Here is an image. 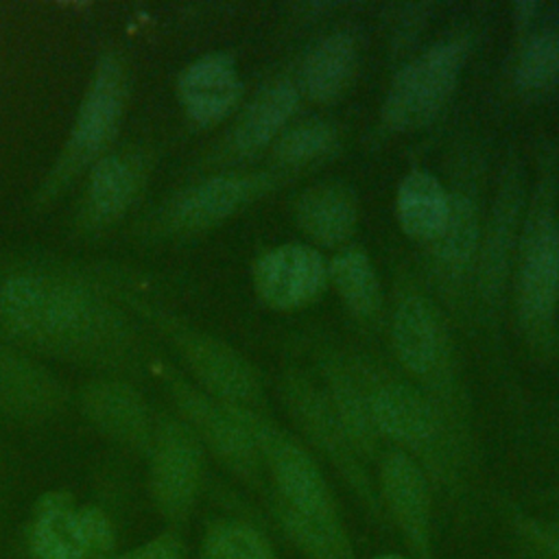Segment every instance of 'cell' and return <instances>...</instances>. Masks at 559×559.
Segmentation results:
<instances>
[{"label": "cell", "instance_id": "cell-10", "mask_svg": "<svg viewBox=\"0 0 559 559\" xmlns=\"http://www.w3.org/2000/svg\"><path fill=\"white\" fill-rule=\"evenodd\" d=\"M328 286V262L312 245L284 242L253 264V288L260 301L288 312L310 306Z\"/></svg>", "mask_w": 559, "mask_h": 559}, {"label": "cell", "instance_id": "cell-11", "mask_svg": "<svg viewBox=\"0 0 559 559\" xmlns=\"http://www.w3.org/2000/svg\"><path fill=\"white\" fill-rule=\"evenodd\" d=\"M382 511L417 559H432V507L424 467L406 452H389L380 463Z\"/></svg>", "mask_w": 559, "mask_h": 559}, {"label": "cell", "instance_id": "cell-30", "mask_svg": "<svg viewBox=\"0 0 559 559\" xmlns=\"http://www.w3.org/2000/svg\"><path fill=\"white\" fill-rule=\"evenodd\" d=\"M338 142L336 129L325 120H304L286 127L273 142V155L280 164L301 166L328 155Z\"/></svg>", "mask_w": 559, "mask_h": 559}, {"label": "cell", "instance_id": "cell-18", "mask_svg": "<svg viewBox=\"0 0 559 559\" xmlns=\"http://www.w3.org/2000/svg\"><path fill=\"white\" fill-rule=\"evenodd\" d=\"M61 404L63 391L46 369L0 349V413L20 421H44Z\"/></svg>", "mask_w": 559, "mask_h": 559}, {"label": "cell", "instance_id": "cell-35", "mask_svg": "<svg viewBox=\"0 0 559 559\" xmlns=\"http://www.w3.org/2000/svg\"><path fill=\"white\" fill-rule=\"evenodd\" d=\"M373 559H406V557H402V555H393V552H389V555H380V557H373Z\"/></svg>", "mask_w": 559, "mask_h": 559}, {"label": "cell", "instance_id": "cell-25", "mask_svg": "<svg viewBox=\"0 0 559 559\" xmlns=\"http://www.w3.org/2000/svg\"><path fill=\"white\" fill-rule=\"evenodd\" d=\"M356 68V44L345 31L319 39L304 57L299 72L301 92L314 103L336 100L352 81Z\"/></svg>", "mask_w": 559, "mask_h": 559}, {"label": "cell", "instance_id": "cell-6", "mask_svg": "<svg viewBox=\"0 0 559 559\" xmlns=\"http://www.w3.org/2000/svg\"><path fill=\"white\" fill-rule=\"evenodd\" d=\"M24 548L28 559H94L116 552V528L103 509L48 491L33 504Z\"/></svg>", "mask_w": 559, "mask_h": 559}, {"label": "cell", "instance_id": "cell-26", "mask_svg": "<svg viewBox=\"0 0 559 559\" xmlns=\"http://www.w3.org/2000/svg\"><path fill=\"white\" fill-rule=\"evenodd\" d=\"M328 284L360 319L373 317L382 306L380 277L371 258L360 247H345L328 262Z\"/></svg>", "mask_w": 559, "mask_h": 559}, {"label": "cell", "instance_id": "cell-13", "mask_svg": "<svg viewBox=\"0 0 559 559\" xmlns=\"http://www.w3.org/2000/svg\"><path fill=\"white\" fill-rule=\"evenodd\" d=\"M520 210L522 181L518 166L511 164L498 186L489 221L485 225V231H480V245L476 255L478 295L480 301L487 306H493L502 295V286L509 275L511 258L518 245Z\"/></svg>", "mask_w": 559, "mask_h": 559}, {"label": "cell", "instance_id": "cell-34", "mask_svg": "<svg viewBox=\"0 0 559 559\" xmlns=\"http://www.w3.org/2000/svg\"><path fill=\"white\" fill-rule=\"evenodd\" d=\"M539 9H542V4L539 2H531V0H524V2H515L513 7H511V11H513V24H515V28L518 31H524V28H528L531 24H533V20L537 17V13H539Z\"/></svg>", "mask_w": 559, "mask_h": 559}, {"label": "cell", "instance_id": "cell-3", "mask_svg": "<svg viewBox=\"0 0 559 559\" xmlns=\"http://www.w3.org/2000/svg\"><path fill=\"white\" fill-rule=\"evenodd\" d=\"M234 417L253 439L262 463H266L277 500L308 526L321 533H345L336 498L308 450L286 430L275 426L255 408L229 406Z\"/></svg>", "mask_w": 559, "mask_h": 559}, {"label": "cell", "instance_id": "cell-19", "mask_svg": "<svg viewBox=\"0 0 559 559\" xmlns=\"http://www.w3.org/2000/svg\"><path fill=\"white\" fill-rule=\"evenodd\" d=\"M240 79L231 57L214 52L188 66L179 79V96L188 116L199 124L225 118L240 98Z\"/></svg>", "mask_w": 559, "mask_h": 559}, {"label": "cell", "instance_id": "cell-21", "mask_svg": "<svg viewBox=\"0 0 559 559\" xmlns=\"http://www.w3.org/2000/svg\"><path fill=\"white\" fill-rule=\"evenodd\" d=\"M122 107V81L120 70L114 61H105L85 96L79 111L76 127L70 142V153L66 157L68 166H79L92 157L111 135Z\"/></svg>", "mask_w": 559, "mask_h": 559}, {"label": "cell", "instance_id": "cell-27", "mask_svg": "<svg viewBox=\"0 0 559 559\" xmlns=\"http://www.w3.org/2000/svg\"><path fill=\"white\" fill-rule=\"evenodd\" d=\"M199 559H280L266 535L242 520H214L205 526Z\"/></svg>", "mask_w": 559, "mask_h": 559}, {"label": "cell", "instance_id": "cell-36", "mask_svg": "<svg viewBox=\"0 0 559 559\" xmlns=\"http://www.w3.org/2000/svg\"><path fill=\"white\" fill-rule=\"evenodd\" d=\"M94 559H114V555H103V557H94Z\"/></svg>", "mask_w": 559, "mask_h": 559}, {"label": "cell", "instance_id": "cell-12", "mask_svg": "<svg viewBox=\"0 0 559 559\" xmlns=\"http://www.w3.org/2000/svg\"><path fill=\"white\" fill-rule=\"evenodd\" d=\"M177 345L210 397L229 406L260 408L262 382L251 362L234 347L194 330H181Z\"/></svg>", "mask_w": 559, "mask_h": 559}, {"label": "cell", "instance_id": "cell-24", "mask_svg": "<svg viewBox=\"0 0 559 559\" xmlns=\"http://www.w3.org/2000/svg\"><path fill=\"white\" fill-rule=\"evenodd\" d=\"M450 192L424 168L408 170L395 192V216L402 231L419 242L432 245L445 225Z\"/></svg>", "mask_w": 559, "mask_h": 559}, {"label": "cell", "instance_id": "cell-32", "mask_svg": "<svg viewBox=\"0 0 559 559\" xmlns=\"http://www.w3.org/2000/svg\"><path fill=\"white\" fill-rule=\"evenodd\" d=\"M114 559H188V546L177 528H168L133 548L116 550Z\"/></svg>", "mask_w": 559, "mask_h": 559}, {"label": "cell", "instance_id": "cell-33", "mask_svg": "<svg viewBox=\"0 0 559 559\" xmlns=\"http://www.w3.org/2000/svg\"><path fill=\"white\" fill-rule=\"evenodd\" d=\"M531 533L552 559H559V522H552L550 526H531Z\"/></svg>", "mask_w": 559, "mask_h": 559}, {"label": "cell", "instance_id": "cell-17", "mask_svg": "<svg viewBox=\"0 0 559 559\" xmlns=\"http://www.w3.org/2000/svg\"><path fill=\"white\" fill-rule=\"evenodd\" d=\"M295 221L314 245L343 247L358 225V197L343 181H319L297 197Z\"/></svg>", "mask_w": 559, "mask_h": 559}, {"label": "cell", "instance_id": "cell-28", "mask_svg": "<svg viewBox=\"0 0 559 559\" xmlns=\"http://www.w3.org/2000/svg\"><path fill=\"white\" fill-rule=\"evenodd\" d=\"M135 190V168L120 159L107 157L100 159L90 179V194H87V210L90 216L98 223H107L116 218L131 201Z\"/></svg>", "mask_w": 559, "mask_h": 559}, {"label": "cell", "instance_id": "cell-22", "mask_svg": "<svg viewBox=\"0 0 559 559\" xmlns=\"http://www.w3.org/2000/svg\"><path fill=\"white\" fill-rule=\"evenodd\" d=\"M480 245V216L474 197L465 190L450 192V210L443 229L435 238L432 255L439 277L448 284L465 280L476 264Z\"/></svg>", "mask_w": 559, "mask_h": 559}, {"label": "cell", "instance_id": "cell-7", "mask_svg": "<svg viewBox=\"0 0 559 559\" xmlns=\"http://www.w3.org/2000/svg\"><path fill=\"white\" fill-rule=\"evenodd\" d=\"M280 389L286 411L290 413L293 421L308 439V443L334 465V469L343 476L354 496L365 504V509L380 518L382 507L373 483L365 472L360 454L356 452L338 417L334 415L323 389H319L306 373L297 369L284 371Z\"/></svg>", "mask_w": 559, "mask_h": 559}, {"label": "cell", "instance_id": "cell-16", "mask_svg": "<svg viewBox=\"0 0 559 559\" xmlns=\"http://www.w3.org/2000/svg\"><path fill=\"white\" fill-rule=\"evenodd\" d=\"M271 188L266 175H218L205 179L183 194L170 207V223L177 229L212 227Z\"/></svg>", "mask_w": 559, "mask_h": 559}, {"label": "cell", "instance_id": "cell-2", "mask_svg": "<svg viewBox=\"0 0 559 559\" xmlns=\"http://www.w3.org/2000/svg\"><path fill=\"white\" fill-rule=\"evenodd\" d=\"M515 306L533 354L550 358L559 343V223L552 181L537 183L515 249Z\"/></svg>", "mask_w": 559, "mask_h": 559}, {"label": "cell", "instance_id": "cell-23", "mask_svg": "<svg viewBox=\"0 0 559 559\" xmlns=\"http://www.w3.org/2000/svg\"><path fill=\"white\" fill-rule=\"evenodd\" d=\"M299 105V90L288 81L264 87L238 116L229 144L240 155H251L273 144Z\"/></svg>", "mask_w": 559, "mask_h": 559}, {"label": "cell", "instance_id": "cell-20", "mask_svg": "<svg viewBox=\"0 0 559 559\" xmlns=\"http://www.w3.org/2000/svg\"><path fill=\"white\" fill-rule=\"evenodd\" d=\"M323 393L338 417L343 430L347 432L352 445L360 459H369L378 450V430L371 419L367 393L360 373H356L343 358L336 354H325L321 358Z\"/></svg>", "mask_w": 559, "mask_h": 559}, {"label": "cell", "instance_id": "cell-29", "mask_svg": "<svg viewBox=\"0 0 559 559\" xmlns=\"http://www.w3.org/2000/svg\"><path fill=\"white\" fill-rule=\"evenodd\" d=\"M513 81L524 94H544L559 83V33L537 31L520 48Z\"/></svg>", "mask_w": 559, "mask_h": 559}, {"label": "cell", "instance_id": "cell-31", "mask_svg": "<svg viewBox=\"0 0 559 559\" xmlns=\"http://www.w3.org/2000/svg\"><path fill=\"white\" fill-rule=\"evenodd\" d=\"M277 526L306 559H354L347 533H321L275 502Z\"/></svg>", "mask_w": 559, "mask_h": 559}, {"label": "cell", "instance_id": "cell-5", "mask_svg": "<svg viewBox=\"0 0 559 559\" xmlns=\"http://www.w3.org/2000/svg\"><path fill=\"white\" fill-rule=\"evenodd\" d=\"M467 48L459 39H441L406 61L391 79L382 98V122L397 133L430 124L450 103Z\"/></svg>", "mask_w": 559, "mask_h": 559}, {"label": "cell", "instance_id": "cell-4", "mask_svg": "<svg viewBox=\"0 0 559 559\" xmlns=\"http://www.w3.org/2000/svg\"><path fill=\"white\" fill-rule=\"evenodd\" d=\"M360 378L378 435L426 459L437 474H452L454 441L439 404L411 382L380 373Z\"/></svg>", "mask_w": 559, "mask_h": 559}, {"label": "cell", "instance_id": "cell-1", "mask_svg": "<svg viewBox=\"0 0 559 559\" xmlns=\"http://www.w3.org/2000/svg\"><path fill=\"white\" fill-rule=\"evenodd\" d=\"M0 317L22 338L72 354L122 345V323L90 293L41 275H17L0 288Z\"/></svg>", "mask_w": 559, "mask_h": 559}, {"label": "cell", "instance_id": "cell-9", "mask_svg": "<svg viewBox=\"0 0 559 559\" xmlns=\"http://www.w3.org/2000/svg\"><path fill=\"white\" fill-rule=\"evenodd\" d=\"M170 389L179 406L181 419L197 435L201 445H207V450L236 478L258 487L262 474V459L253 439L234 417V413L225 404L190 386L188 382L175 380Z\"/></svg>", "mask_w": 559, "mask_h": 559}, {"label": "cell", "instance_id": "cell-15", "mask_svg": "<svg viewBox=\"0 0 559 559\" xmlns=\"http://www.w3.org/2000/svg\"><path fill=\"white\" fill-rule=\"evenodd\" d=\"M87 421L109 441L131 452H148L155 426L148 404L122 382H92L81 393Z\"/></svg>", "mask_w": 559, "mask_h": 559}, {"label": "cell", "instance_id": "cell-14", "mask_svg": "<svg viewBox=\"0 0 559 559\" xmlns=\"http://www.w3.org/2000/svg\"><path fill=\"white\" fill-rule=\"evenodd\" d=\"M391 341L400 365L417 378L443 380L448 338L437 308L419 293H404L393 310Z\"/></svg>", "mask_w": 559, "mask_h": 559}, {"label": "cell", "instance_id": "cell-8", "mask_svg": "<svg viewBox=\"0 0 559 559\" xmlns=\"http://www.w3.org/2000/svg\"><path fill=\"white\" fill-rule=\"evenodd\" d=\"M148 496L170 526H181L194 511L203 478V445L183 419L164 417L148 448Z\"/></svg>", "mask_w": 559, "mask_h": 559}]
</instances>
